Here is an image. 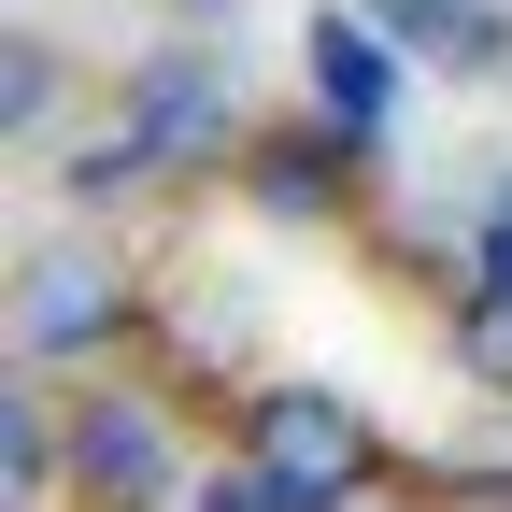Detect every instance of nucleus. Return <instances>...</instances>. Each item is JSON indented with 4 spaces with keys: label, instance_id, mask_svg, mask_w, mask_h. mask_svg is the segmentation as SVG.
Listing matches in <instances>:
<instances>
[{
    "label": "nucleus",
    "instance_id": "ddd939ff",
    "mask_svg": "<svg viewBox=\"0 0 512 512\" xmlns=\"http://www.w3.org/2000/svg\"><path fill=\"white\" fill-rule=\"evenodd\" d=\"M214 15H242V0H171V29H214Z\"/></svg>",
    "mask_w": 512,
    "mask_h": 512
},
{
    "label": "nucleus",
    "instance_id": "39448f33",
    "mask_svg": "<svg viewBox=\"0 0 512 512\" xmlns=\"http://www.w3.org/2000/svg\"><path fill=\"white\" fill-rule=\"evenodd\" d=\"M399 57H413V43L384 29L370 0H356V15L328 0V15H313V114H342V128L384 143V114H399Z\"/></svg>",
    "mask_w": 512,
    "mask_h": 512
},
{
    "label": "nucleus",
    "instance_id": "9d476101",
    "mask_svg": "<svg viewBox=\"0 0 512 512\" xmlns=\"http://www.w3.org/2000/svg\"><path fill=\"white\" fill-rule=\"evenodd\" d=\"M456 370L484 399H512V285L498 271H470V299H456Z\"/></svg>",
    "mask_w": 512,
    "mask_h": 512
},
{
    "label": "nucleus",
    "instance_id": "f03ea898",
    "mask_svg": "<svg viewBox=\"0 0 512 512\" xmlns=\"http://www.w3.org/2000/svg\"><path fill=\"white\" fill-rule=\"evenodd\" d=\"M128 313H143V285H128L114 256H86V242H43L29 271H15V356H29V370L114 356V342H128Z\"/></svg>",
    "mask_w": 512,
    "mask_h": 512
},
{
    "label": "nucleus",
    "instance_id": "1a4fd4ad",
    "mask_svg": "<svg viewBox=\"0 0 512 512\" xmlns=\"http://www.w3.org/2000/svg\"><path fill=\"white\" fill-rule=\"evenodd\" d=\"M143 171H157V143H143V128L114 114V128H86V143L57 157V200H86V214H100V200H128V185H143Z\"/></svg>",
    "mask_w": 512,
    "mask_h": 512
},
{
    "label": "nucleus",
    "instance_id": "0eeeda50",
    "mask_svg": "<svg viewBox=\"0 0 512 512\" xmlns=\"http://www.w3.org/2000/svg\"><path fill=\"white\" fill-rule=\"evenodd\" d=\"M370 15L399 29L427 72H456V86H498L512 72V15H498V0H370Z\"/></svg>",
    "mask_w": 512,
    "mask_h": 512
},
{
    "label": "nucleus",
    "instance_id": "20e7f679",
    "mask_svg": "<svg viewBox=\"0 0 512 512\" xmlns=\"http://www.w3.org/2000/svg\"><path fill=\"white\" fill-rule=\"evenodd\" d=\"M114 114L157 143V171H200V157H228V57L214 43H157L143 72L114 86Z\"/></svg>",
    "mask_w": 512,
    "mask_h": 512
},
{
    "label": "nucleus",
    "instance_id": "7ed1b4c3",
    "mask_svg": "<svg viewBox=\"0 0 512 512\" xmlns=\"http://www.w3.org/2000/svg\"><path fill=\"white\" fill-rule=\"evenodd\" d=\"M72 498L86 512H171L185 470H171V427L143 384H86L72 399Z\"/></svg>",
    "mask_w": 512,
    "mask_h": 512
},
{
    "label": "nucleus",
    "instance_id": "423d86ee",
    "mask_svg": "<svg viewBox=\"0 0 512 512\" xmlns=\"http://www.w3.org/2000/svg\"><path fill=\"white\" fill-rule=\"evenodd\" d=\"M356 143H370V128H342V114L271 128V143H242V185H256L271 214H342V200H356Z\"/></svg>",
    "mask_w": 512,
    "mask_h": 512
},
{
    "label": "nucleus",
    "instance_id": "f8f14e48",
    "mask_svg": "<svg viewBox=\"0 0 512 512\" xmlns=\"http://www.w3.org/2000/svg\"><path fill=\"white\" fill-rule=\"evenodd\" d=\"M470 271H498V285H512V171L484 185V214H470Z\"/></svg>",
    "mask_w": 512,
    "mask_h": 512
},
{
    "label": "nucleus",
    "instance_id": "9b49d317",
    "mask_svg": "<svg viewBox=\"0 0 512 512\" xmlns=\"http://www.w3.org/2000/svg\"><path fill=\"white\" fill-rule=\"evenodd\" d=\"M185 512H285V484H271V456L242 441L228 470H200V484H185Z\"/></svg>",
    "mask_w": 512,
    "mask_h": 512
},
{
    "label": "nucleus",
    "instance_id": "f257e3e1",
    "mask_svg": "<svg viewBox=\"0 0 512 512\" xmlns=\"http://www.w3.org/2000/svg\"><path fill=\"white\" fill-rule=\"evenodd\" d=\"M242 441L271 456L285 512H342L384 470V441H370V413L342 399V384H256V399H242Z\"/></svg>",
    "mask_w": 512,
    "mask_h": 512
},
{
    "label": "nucleus",
    "instance_id": "6e6552de",
    "mask_svg": "<svg viewBox=\"0 0 512 512\" xmlns=\"http://www.w3.org/2000/svg\"><path fill=\"white\" fill-rule=\"evenodd\" d=\"M57 100H72V72H57L43 29H0V143H43Z\"/></svg>",
    "mask_w": 512,
    "mask_h": 512
}]
</instances>
